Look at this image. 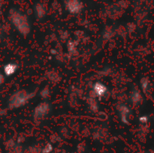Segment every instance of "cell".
Returning a JSON list of instances; mask_svg holds the SVG:
<instances>
[{
	"instance_id": "1",
	"label": "cell",
	"mask_w": 154,
	"mask_h": 153,
	"mask_svg": "<svg viewBox=\"0 0 154 153\" xmlns=\"http://www.w3.org/2000/svg\"><path fill=\"white\" fill-rule=\"evenodd\" d=\"M93 90L96 94L99 97H102L107 92V87L105 86L104 84L101 83V82H96L93 86Z\"/></svg>"
},
{
	"instance_id": "2",
	"label": "cell",
	"mask_w": 154,
	"mask_h": 153,
	"mask_svg": "<svg viewBox=\"0 0 154 153\" xmlns=\"http://www.w3.org/2000/svg\"><path fill=\"white\" fill-rule=\"evenodd\" d=\"M17 69V64L16 63H8L4 66V73L6 76H11L16 72Z\"/></svg>"
},
{
	"instance_id": "3",
	"label": "cell",
	"mask_w": 154,
	"mask_h": 153,
	"mask_svg": "<svg viewBox=\"0 0 154 153\" xmlns=\"http://www.w3.org/2000/svg\"><path fill=\"white\" fill-rule=\"evenodd\" d=\"M81 7V4L77 0H71V1H69V3H68V8L69 11L73 12V13H77L79 11Z\"/></svg>"
},
{
	"instance_id": "4",
	"label": "cell",
	"mask_w": 154,
	"mask_h": 153,
	"mask_svg": "<svg viewBox=\"0 0 154 153\" xmlns=\"http://www.w3.org/2000/svg\"><path fill=\"white\" fill-rule=\"evenodd\" d=\"M52 150H53V146L51 145V144L48 143L43 149V153H50Z\"/></svg>"
},
{
	"instance_id": "5",
	"label": "cell",
	"mask_w": 154,
	"mask_h": 153,
	"mask_svg": "<svg viewBox=\"0 0 154 153\" xmlns=\"http://www.w3.org/2000/svg\"><path fill=\"white\" fill-rule=\"evenodd\" d=\"M139 120L141 123H147V120H148V118H147V116H144L140 117Z\"/></svg>"
},
{
	"instance_id": "6",
	"label": "cell",
	"mask_w": 154,
	"mask_h": 153,
	"mask_svg": "<svg viewBox=\"0 0 154 153\" xmlns=\"http://www.w3.org/2000/svg\"><path fill=\"white\" fill-rule=\"evenodd\" d=\"M3 81H4V77H3L2 75L0 74V84L2 83Z\"/></svg>"
}]
</instances>
